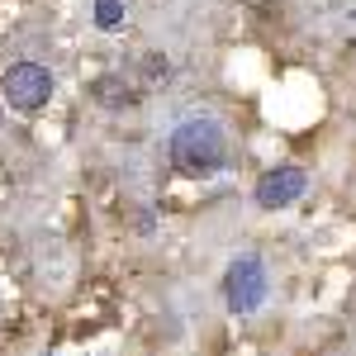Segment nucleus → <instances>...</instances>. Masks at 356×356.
Masks as SVG:
<instances>
[{
  "mask_svg": "<svg viewBox=\"0 0 356 356\" xmlns=\"http://www.w3.org/2000/svg\"><path fill=\"white\" fill-rule=\"evenodd\" d=\"M223 157H228V138L214 119H186L171 134V162L186 176H209L214 166H223Z\"/></svg>",
  "mask_w": 356,
  "mask_h": 356,
  "instance_id": "nucleus-1",
  "label": "nucleus"
},
{
  "mask_svg": "<svg viewBox=\"0 0 356 356\" xmlns=\"http://www.w3.org/2000/svg\"><path fill=\"white\" fill-rule=\"evenodd\" d=\"M0 90H5V105H10V110L33 114V110L48 105V95H53V76H48L43 62H15V67L5 72Z\"/></svg>",
  "mask_w": 356,
  "mask_h": 356,
  "instance_id": "nucleus-2",
  "label": "nucleus"
},
{
  "mask_svg": "<svg viewBox=\"0 0 356 356\" xmlns=\"http://www.w3.org/2000/svg\"><path fill=\"white\" fill-rule=\"evenodd\" d=\"M223 295H228V309L233 314L261 309V300H266V266L257 257H238L228 266V275H223Z\"/></svg>",
  "mask_w": 356,
  "mask_h": 356,
  "instance_id": "nucleus-3",
  "label": "nucleus"
},
{
  "mask_svg": "<svg viewBox=\"0 0 356 356\" xmlns=\"http://www.w3.org/2000/svg\"><path fill=\"white\" fill-rule=\"evenodd\" d=\"M309 186V176H304V166H271L261 181H257V204L261 209H285V204H295Z\"/></svg>",
  "mask_w": 356,
  "mask_h": 356,
  "instance_id": "nucleus-4",
  "label": "nucleus"
},
{
  "mask_svg": "<svg viewBox=\"0 0 356 356\" xmlns=\"http://www.w3.org/2000/svg\"><path fill=\"white\" fill-rule=\"evenodd\" d=\"M95 100H100L105 110H129L138 95H134V86L124 81V76H100V81H95Z\"/></svg>",
  "mask_w": 356,
  "mask_h": 356,
  "instance_id": "nucleus-5",
  "label": "nucleus"
},
{
  "mask_svg": "<svg viewBox=\"0 0 356 356\" xmlns=\"http://www.w3.org/2000/svg\"><path fill=\"white\" fill-rule=\"evenodd\" d=\"M124 24V5L119 0H95V29H119Z\"/></svg>",
  "mask_w": 356,
  "mask_h": 356,
  "instance_id": "nucleus-6",
  "label": "nucleus"
},
{
  "mask_svg": "<svg viewBox=\"0 0 356 356\" xmlns=\"http://www.w3.org/2000/svg\"><path fill=\"white\" fill-rule=\"evenodd\" d=\"M143 76L147 81H166V57H143Z\"/></svg>",
  "mask_w": 356,
  "mask_h": 356,
  "instance_id": "nucleus-7",
  "label": "nucleus"
}]
</instances>
